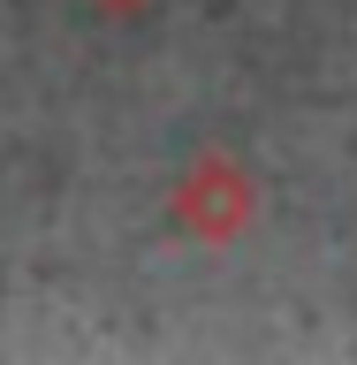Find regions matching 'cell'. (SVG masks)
Returning a JSON list of instances; mask_svg holds the SVG:
<instances>
[{
	"mask_svg": "<svg viewBox=\"0 0 357 365\" xmlns=\"http://www.w3.org/2000/svg\"><path fill=\"white\" fill-rule=\"evenodd\" d=\"M251 205H259V190H251V175L236 168V160H198L190 175H182L175 190V221L190 228V236H205V244H228L236 228L251 221Z\"/></svg>",
	"mask_w": 357,
	"mask_h": 365,
	"instance_id": "6da1fadb",
	"label": "cell"
},
{
	"mask_svg": "<svg viewBox=\"0 0 357 365\" xmlns=\"http://www.w3.org/2000/svg\"><path fill=\"white\" fill-rule=\"evenodd\" d=\"M99 8H137V0H99Z\"/></svg>",
	"mask_w": 357,
	"mask_h": 365,
	"instance_id": "7a4b0ae2",
	"label": "cell"
}]
</instances>
